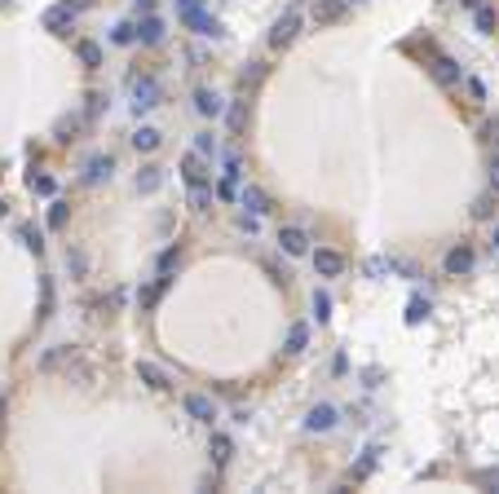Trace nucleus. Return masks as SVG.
<instances>
[{
	"label": "nucleus",
	"instance_id": "obj_15",
	"mask_svg": "<svg viewBox=\"0 0 499 494\" xmlns=\"http://www.w3.org/2000/svg\"><path fill=\"white\" fill-rule=\"evenodd\" d=\"M137 380H142V384H151L155 393H164V388H173V380H168V371H164V367H155V362H137Z\"/></svg>",
	"mask_w": 499,
	"mask_h": 494
},
{
	"label": "nucleus",
	"instance_id": "obj_28",
	"mask_svg": "<svg viewBox=\"0 0 499 494\" xmlns=\"http://www.w3.org/2000/svg\"><path fill=\"white\" fill-rule=\"evenodd\" d=\"M168 287H173V274H159V278H155V287H146V291H142V305H146V309L159 305V296L168 291Z\"/></svg>",
	"mask_w": 499,
	"mask_h": 494
},
{
	"label": "nucleus",
	"instance_id": "obj_41",
	"mask_svg": "<svg viewBox=\"0 0 499 494\" xmlns=\"http://www.w3.org/2000/svg\"><path fill=\"white\" fill-rule=\"evenodd\" d=\"M464 89H469L473 102H486V89H481V80H464Z\"/></svg>",
	"mask_w": 499,
	"mask_h": 494
},
{
	"label": "nucleus",
	"instance_id": "obj_49",
	"mask_svg": "<svg viewBox=\"0 0 499 494\" xmlns=\"http://www.w3.org/2000/svg\"><path fill=\"white\" fill-rule=\"evenodd\" d=\"M345 5H354V0H345Z\"/></svg>",
	"mask_w": 499,
	"mask_h": 494
},
{
	"label": "nucleus",
	"instance_id": "obj_14",
	"mask_svg": "<svg viewBox=\"0 0 499 494\" xmlns=\"http://www.w3.org/2000/svg\"><path fill=\"white\" fill-rule=\"evenodd\" d=\"M195 110L204 115V120H217V115H226V102L212 89H195Z\"/></svg>",
	"mask_w": 499,
	"mask_h": 494
},
{
	"label": "nucleus",
	"instance_id": "obj_8",
	"mask_svg": "<svg viewBox=\"0 0 499 494\" xmlns=\"http://www.w3.org/2000/svg\"><path fill=\"white\" fill-rule=\"evenodd\" d=\"M340 270H345V256L336 247H319V252H314V274L319 278H340Z\"/></svg>",
	"mask_w": 499,
	"mask_h": 494
},
{
	"label": "nucleus",
	"instance_id": "obj_38",
	"mask_svg": "<svg viewBox=\"0 0 499 494\" xmlns=\"http://www.w3.org/2000/svg\"><path fill=\"white\" fill-rule=\"evenodd\" d=\"M75 133H80V120H62V124H58V141H62V146H71Z\"/></svg>",
	"mask_w": 499,
	"mask_h": 494
},
{
	"label": "nucleus",
	"instance_id": "obj_48",
	"mask_svg": "<svg viewBox=\"0 0 499 494\" xmlns=\"http://www.w3.org/2000/svg\"><path fill=\"white\" fill-rule=\"evenodd\" d=\"M491 247H499V229H495V239H491Z\"/></svg>",
	"mask_w": 499,
	"mask_h": 494
},
{
	"label": "nucleus",
	"instance_id": "obj_37",
	"mask_svg": "<svg viewBox=\"0 0 499 494\" xmlns=\"http://www.w3.org/2000/svg\"><path fill=\"white\" fill-rule=\"evenodd\" d=\"M376 459H380V450L371 446L367 455H362V459H358V468H354V476H371V472H376Z\"/></svg>",
	"mask_w": 499,
	"mask_h": 494
},
{
	"label": "nucleus",
	"instance_id": "obj_32",
	"mask_svg": "<svg viewBox=\"0 0 499 494\" xmlns=\"http://www.w3.org/2000/svg\"><path fill=\"white\" fill-rule=\"evenodd\" d=\"M173 270H181V247H164L159 252V274H173Z\"/></svg>",
	"mask_w": 499,
	"mask_h": 494
},
{
	"label": "nucleus",
	"instance_id": "obj_2",
	"mask_svg": "<svg viewBox=\"0 0 499 494\" xmlns=\"http://www.w3.org/2000/svg\"><path fill=\"white\" fill-rule=\"evenodd\" d=\"M159 97H164V89H159V80H155V75L133 80V110H137V115L155 110V106H159Z\"/></svg>",
	"mask_w": 499,
	"mask_h": 494
},
{
	"label": "nucleus",
	"instance_id": "obj_19",
	"mask_svg": "<svg viewBox=\"0 0 499 494\" xmlns=\"http://www.w3.org/2000/svg\"><path fill=\"white\" fill-rule=\"evenodd\" d=\"M208 455H212V464H217V468H226L230 459H235V441H230L226 433H212V441H208Z\"/></svg>",
	"mask_w": 499,
	"mask_h": 494
},
{
	"label": "nucleus",
	"instance_id": "obj_25",
	"mask_svg": "<svg viewBox=\"0 0 499 494\" xmlns=\"http://www.w3.org/2000/svg\"><path fill=\"white\" fill-rule=\"evenodd\" d=\"M473 23H477V31H481V36H495V27H499V13H495L491 5H477V9H473Z\"/></svg>",
	"mask_w": 499,
	"mask_h": 494
},
{
	"label": "nucleus",
	"instance_id": "obj_4",
	"mask_svg": "<svg viewBox=\"0 0 499 494\" xmlns=\"http://www.w3.org/2000/svg\"><path fill=\"white\" fill-rule=\"evenodd\" d=\"M446 274L451 278H464V274H473V265H477V252H473V243H455L451 252H446Z\"/></svg>",
	"mask_w": 499,
	"mask_h": 494
},
{
	"label": "nucleus",
	"instance_id": "obj_45",
	"mask_svg": "<svg viewBox=\"0 0 499 494\" xmlns=\"http://www.w3.org/2000/svg\"><path fill=\"white\" fill-rule=\"evenodd\" d=\"M66 5H71V9H89L93 0H66Z\"/></svg>",
	"mask_w": 499,
	"mask_h": 494
},
{
	"label": "nucleus",
	"instance_id": "obj_16",
	"mask_svg": "<svg viewBox=\"0 0 499 494\" xmlns=\"http://www.w3.org/2000/svg\"><path fill=\"white\" fill-rule=\"evenodd\" d=\"M111 168H115L111 155H93L85 163V181H89V186H102V181H111Z\"/></svg>",
	"mask_w": 499,
	"mask_h": 494
},
{
	"label": "nucleus",
	"instance_id": "obj_3",
	"mask_svg": "<svg viewBox=\"0 0 499 494\" xmlns=\"http://www.w3.org/2000/svg\"><path fill=\"white\" fill-rule=\"evenodd\" d=\"M40 27L49 31V36H71V31H75V9H71V5H54V9H44Z\"/></svg>",
	"mask_w": 499,
	"mask_h": 494
},
{
	"label": "nucleus",
	"instance_id": "obj_11",
	"mask_svg": "<svg viewBox=\"0 0 499 494\" xmlns=\"http://www.w3.org/2000/svg\"><path fill=\"white\" fill-rule=\"evenodd\" d=\"M433 80H438V84H446V89H455L460 80H464L460 62H455V58H446V53H433Z\"/></svg>",
	"mask_w": 499,
	"mask_h": 494
},
{
	"label": "nucleus",
	"instance_id": "obj_34",
	"mask_svg": "<svg viewBox=\"0 0 499 494\" xmlns=\"http://www.w3.org/2000/svg\"><path fill=\"white\" fill-rule=\"evenodd\" d=\"M111 40H115V44H124V49H128V44H137V27H133V23H120V27L111 31Z\"/></svg>",
	"mask_w": 499,
	"mask_h": 494
},
{
	"label": "nucleus",
	"instance_id": "obj_9",
	"mask_svg": "<svg viewBox=\"0 0 499 494\" xmlns=\"http://www.w3.org/2000/svg\"><path fill=\"white\" fill-rule=\"evenodd\" d=\"M336 424H340V410L331 406V402H319V406L309 410V419H305V428H309V433H331Z\"/></svg>",
	"mask_w": 499,
	"mask_h": 494
},
{
	"label": "nucleus",
	"instance_id": "obj_20",
	"mask_svg": "<svg viewBox=\"0 0 499 494\" xmlns=\"http://www.w3.org/2000/svg\"><path fill=\"white\" fill-rule=\"evenodd\" d=\"M137 40H142V44H159V40H164V18L146 13V18L137 23Z\"/></svg>",
	"mask_w": 499,
	"mask_h": 494
},
{
	"label": "nucleus",
	"instance_id": "obj_33",
	"mask_svg": "<svg viewBox=\"0 0 499 494\" xmlns=\"http://www.w3.org/2000/svg\"><path fill=\"white\" fill-rule=\"evenodd\" d=\"M54 314V283L49 278H40V322Z\"/></svg>",
	"mask_w": 499,
	"mask_h": 494
},
{
	"label": "nucleus",
	"instance_id": "obj_1",
	"mask_svg": "<svg viewBox=\"0 0 499 494\" xmlns=\"http://www.w3.org/2000/svg\"><path fill=\"white\" fill-rule=\"evenodd\" d=\"M301 27H305V13L301 9H288V13H283V18L274 23V31H270V49H288L296 36H301Z\"/></svg>",
	"mask_w": 499,
	"mask_h": 494
},
{
	"label": "nucleus",
	"instance_id": "obj_27",
	"mask_svg": "<svg viewBox=\"0 0 499 494\" xmlns=\"http://www.w3.org/2000/svg\"><path fill=\"white\" fill-rule=\"evenodd\" d=\"M27 190H31V194H44V199H54L58 186H54V177H49V172H31V177H27Z\"/></svg>",
	"mask_w": 499,
	"mask_h": 494
},
{
	"label": "nucleus",
	"instance_id": "obj_43",
	"mask_svg": "<svg viewBox=\"0 0 499 494\" xmlns=\"http://www.w3.org/2000/svg\"><path fill=\"white\" fill-rule=\"evenodd\" d=\"M204 0H177V13H190V9H199Z\"/></svg>",
	"mask_w": 499,
	"mask_h": 494
},
{
	"label": "nucleus",
	"instance_id": "obj_40",
	"mask_svg": "<svg viewBox=\"0 0 499 494\" xmlns=\"http://www.w3.org/2000/svg\"><path fill=\"white\" fill-rule=\"evenodd\" d=\"M195 151L204 155V159H208V155H217V137H212V133H199V137H195Z\"/></svg>",
	"mask_w": 499,
	"mask_h": 494
},
{
	"label": "nucleus",
	"instance_id": "obj_10",
	"mask_svg": "<svg viewBox=\"0 0 499 494\" xmlns=\"http://www.w3.org/2000/svg\"><path fill=\"white\" fill-rule=\"evenodd\" d=\"M239 181H243V163L235 155H226V172H221V186H217V199H235V190H239Z\"/></svg>",
	"mask_w": 499,
	"mask_h": 494
},
{
	"label": "nucleus",
	"instance_id": "obj_13",
	"mask_svg": "<svg viewBox=\"0 0 499 494\" xmlns=\"http://www.w3.org/2000/svg\"><path fill=\"white\" fill-rule=\"evenodd\" d=\"M181 181H186V186H208V168H204V155L199 151H190L181 159Z\"/></svg>",
	"mask_w": 499,
	"mask_h": 494
},
{
	"label": "nucleus",
	"instance_id": "obj_6",
	"mask_svg": "<svg viewBox=\"0 0 499 494\" xmlns=\"http://www.w3.org/2000/svg\"><path fill=\"white\" fill-rule=\"evenodd\" d=\"M181 23H186L190 31H199V36H212V40H221V36H226V27L212 18V13H204V5L190 9V13H181Z\"/></svg>",
	"mask_w": 499,
	"mask_h": 494
},
{
	"label": "nucleus",
	"instance_id": "obj_36",
	"mask_svg": "<svg viewBox=\"0 0 499 494\" xmlns=\"http://www.w3.org/2000/svg\"><path fill=\"white\" fill-rule=\"evenodd\" d=\"M429 314V300H420V296H411V300H407V322L415 327V322H420Z\"/></svg>",
	"mask_w": 499,
	"mask_h": 494
},
{
	"label": "nucleus",
	"instance_id": "obj_12",
	"mask_svg": "<svg viewBox=\"0 0 499 494\" xmlns=\"http://www.w3.org/2000/svg\"><path fill=\"white\" fill-rule=\"evenodd\" d=\"M186 415L212 428V419H217V406H212V398H204V393H186Z\"/></svg>",
	"mask_w": 499,
	"mask_h": 494
},
{
	"label": "nucleus",
	"instance_id": "obj_26",
	"mask_svg": "<svg viewBox=\"0 0 499 494\" xmlns=\"http://www.w3.org/2000/svg\"><path fill=\"white\" fill-rule=\"evenodd\" d=\"M164 186V168H142L137 172V194H155Z\"/></svg>",
	"mask_w": 499,
	"mask_h": 494
},
{
	"label": "nucleus",
	"instance_id": "obj_22",
	"mask_svg": "<svg viewBox=\"0 0 499 494\" xmlns=\"http://www.w3.org/2000/svg\"><path fill=\"white\" fill-rule=\"evenodd\" d=\"M159 141H164V133H159V128H137V133H133V151L151 155V151H159Z\"/></svg>",
	"mask_w": 499,
	"mask_h": 494
},
{
	"label": "nucleus",
	"instance_id": "obj_21",
	"mask_svg": "<svg viewBox=\"0 0 499 494\" xmlns=\"http://www.w3.org/2000/svg\"><path fill=\"white\" fill-rule=\"evenodd\" d=\"M314 18L319 23H340L345 18V0H314Z\"/></svg>",
	"mask_w": 499,
	"mask_h": 494
},
{
	"label": "nucleus",
	"instance_id": "obj_35",
	"mask_svg": "<svg viewBox=\"0 0 499 494\" xmlns=\"http://www.w3.org/2000/svg\"><path fill=\"white\" fill-rule=\"evenodd\" d=\"M314 318H319V322L331 318V296L327 291H314Z\"/></svg>",
	"mask_w": 499,
	"mask_h": 494
},
{
	"label": "nucleus",
	"instance_id": "obj_18",
	"mask_svg": "<svg viewBox=\"0 0 499 494\" xmlns=\"http://www.w3.org/2000/svg\"><path fill=\"white\" fill-rule=\"evenodd\" d=\"M305 349H309V327L305 322H292L288 327V340H283V353L296 357V353H305Z\"/></svg>",
	"mask_w": 499,
	"mask_h": 494
},
{
	"label": "nucleus",
	"instance_id": "obj_47",
	"mask_svg": "<svg viewBox=\"0 0 499 494\" xmlns=\"http://www.w3.org/2000/svg\"><path fill=\"white\" fill-rule=\"evenodd\" d=\"M5 212H9V203H5V199H0V221H5Z\"/></svg>",
	"mask_w": 499,
	"mask_h": 494
},
{
	"label": "nucleus",
	"instance_id": "obj_44",
	"mask_svg": "<svg viewBox=\"0 0 499 494\" xmlns=\"http://www.w3.org/2000/svg\"><path fill=\"white\" fill-rule=\"evenodd\" d=\"M133 5H137V13H151V9H155V0H133Z\"/></svg>",
	"mask_w": 499,
	"mask_h": 494
},
{
	"label": "nucleus",
	"instance_id": "obj_7",
	"mask_svg": "<svg viewBox=\"0 0 499 494\" xmlns=\"http://www.w3.org/2000/svg\"><path fill=\"white\" fill-rule=\"evenodd\" d=\"M278 243H283V252H288V256H309V234H305V229L301 225H283L278 229Z\"/></svg>",
	"mask_w": 499,
	"mask_h": 494
},
{
	"label": "nucleus",
	"instance_id": "obj_29",
	"mask_svg": "<svg viewBox=\"0 0 499 494\" xmlns=\"http://www.w3.org/2000/svg\"><path fill=\"white\" fill-rule=\"evenodd\" d=\"M66 221H71V203H66V199H54V203H49V229H62Z\"/></svg>",
	"mask_w": 499,
	"mask_h": 494
},
{
	"label": "nucleus",
	"instance_id": "obj_31",
	"mask_svg": "<svg viewBox=\"0 0 499 494\" xmlns=\"http://www.w3.org/2000/svg\"><path fill=\"white\" fill-rule=\"evenodd\" d=\"M190 208L195 212H212V190L208 186H190Z\"/></svg>",
	"mask_w": 499,
	"mask_h": 494
},
{
	"label": "nucleus",
	"instance_id": "obj_17",
	"mask_svg": "<svg viewBox=\"0 0 499 494\" xmlns=\"http://www.w3.org/2000/svg\"><path fill=\"white\" fill-rule=\"evenodd\" d=\"M239 203H243V212H252V217H265V212H270V194H265L261 186H247L239 194Z\"/></svg>",
	"mask_w": 499,
	"mask_h": 494
},
{
	"label": "nucleus",
	"instance_id": "obj_24",
	"mask_svg": "<svg viewBox=\"0 0 499 494\" xmlns=\"http://www.w3.org/2000/svg\"><path fill=\"white\" fill-rule=\"evenodd\" d=\"M75 58L85 62L89 71H97V67H102V44H93V40H80V44H75Z\"/></svg>",
	"mask_w": 499,
	"mask_h": 494
},
{
	"label": "nucleus",
	"instance_id": "obj_5",
	"mask_svg": "<svg viewBox=\"0 0 499 494\" xmlns=\"http://www.w3.org/2000/svg\"><path fill=\"white\" fill-rule=\"evenodd\" d=\"M75 357H80V344H54V349H44V353H40V371H44V375L66 371Z\"/></svg>",
	"mask_w": 499,
	"mask_h": 494
},
{
	"label": "nucleus",
	"instance_id": "obj_23",
	"mask_svg": "<svg viewBox=\"0 0 499 494\" xmlns=\"http://www.w3.org/2000/svg\"><path fill=\"white\" fill-rule=\"evenodd\" d=\"M473 217H477V221H495V217H499V190L481 194V199L473 203Z\"/></svg>",
	"mask_w": 499,
	"mask_h": 494
},
{
	"label": "nucleus",
	"instance_id": "obj_42",
	"mask_svg": "<svg viewBox=\"0 0 499 494\" xmlns=\"http://www.w3.org/2000/svg\"><path fill=\"white\" fill-rule=\"evenodd\" d=\"M486 177H491V190H499V155L491 159V168H486Z\"/></svg>",
	"mask_w": 499,
	"mask_h": 494
},
{
	"label": "nucleus",
	"instance_id": "obj_39",
	"mask_svg": "<svg viewBox=\"0 0 499 494\" xmlns=\"http://www.w3.org/2000/svg\"><path fill=\"white\" fill-rule=\"evenodd\" d=\"M66 270H71L75 278H85V270H89V260H85V252H66Z\"/></svg>",
	"mask_w": 499,
	"mask_h": 494
},
{
	"label": "nucleus",
	"instance_id": "obj_30",
	"mask_svg": "<svg viewBox=\"0 0 499 494\" xmlns=\"http://www.w3.org/2000/svg\"><path fill=\"white\" fill-rule=\"evenodd\" d=\"M18 239H23V247H27V252H36V256L44 252V234H40V229H31V225H23V229H18Z\"/></svg>",
	"mask_w": 499,
	"mask_h": 494
},
{
	"label": "nucleus",
	"instance_id": "obj_46",
	"mask_svg": "<svg viewBox=\"0 0 499 494\" xmlns=\"http://www.w3.org/2000/svg\"><path fill=\"white\" fill-rule=\"evenodd\" d=\"M460 5H464V9H477V5H481V0H460Z\"/></svg>",
	"mask_w": 499,
	"mask_h": 494
}]
</instances>
